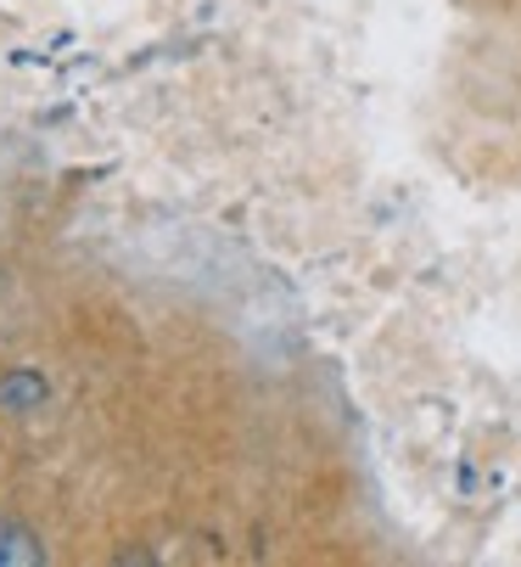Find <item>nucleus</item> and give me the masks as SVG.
I'll list each match as a JSON object with an SVG mask.
<instances>
[{"label":"nucleus","mask_w":521,"mask_h":567,"mask_svg":"<svg viewBox=\"0 0 521 567\" xmlns=\"http://www.w3.org/2000/svg\"><path fill=\"white\" fill-rule=\"evenodd\" d=\"M45 377L40 371H29V365H18V371H7L0 377V411H40L45 404Z\"/></svg>","instance_id":"1"},{"label":"nucleus","mask_w":521,"mask_h":567,"mask_svg":"<svg viewBox=\"0 0 521 567\" xmlns=\"http://www.w3.org/2000/svg\"><path fill=\"white\" fill-rule=\"evenodd\" d=\"M34 561H45L34 534L23 523H0V567H34Z\"/></svg>","instance_id":"2"}]
</instances>
